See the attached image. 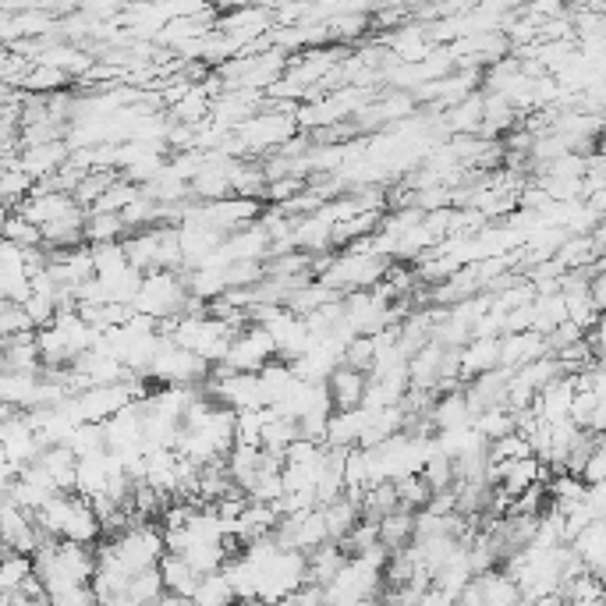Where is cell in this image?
<instances>
[{"label":"cell","mask_w":606,"mask_h":606,"mask_svg":"<svg viewBox=\"0 0 606 606\" xmlns=\"http://www.w3.org/2000/svg\"><path fill=\"white\" fill-rule=\"evenodd\" d=\"M493 369H500V337H472L461 348V380L472 383Z\"/></svg>","instance_id":"obj_4"},{"label":"cell","mask_w":606,"mask_h":606,"mask_svg":"<svg viewBox=\"0 0 606 606\" xmlns=\"http://www.w3.org/2000/svg\"><path fill=\"white\" fill-rule=\"evenodd\" d=\"M39 380H43V373H39V376H29V373H4V376H0V397H4V404L18 408V412H32V408H36Z\"/></svg>","instance_id":"obj_11"},{"label":"cell","mask_w":606,"mask_h":606,"mask_svg":"<svg viewBox=\"0 0 606 606\" xmlns=\"http://www.w3.org/2000/svg\"><path fill=\"white\" fill-rule=\"evenodd\" d=\"M433 426L436 433H451V429L472 426V412H468L465 390H454V394H440L433 404Z\"/></svg>","instance_id":"obj_10"},{"label":"cell","mask_w":606,"mask_h":606,"mask_svg":"<svg viewBox=\"0 0 606 606\" xmlns=\"http://www.w3.org/2000/svg\"><path fill=\"white\" fill-rule=\"evenodd\" d=\"M323 514H327L330 543H344V539L351 536V529H355L358 521H362V507H358V500L348 497V493H344L337 504L323 507Z\"/></svg>","instance_id":"obj_13"},{"label":"cell","mask_w":606,"mask_h":606,"mask_svg":"<svg viewBox=\"0 0 606 606\" xmlns=\"http://www.w3.org/2000/svg\"><path fill=\"white\" fill-rule=\"evenodd\" d=\"M415 532H419V514L415 511H394L380 521V543L390 553H404L415 546Z\"/></svg>","instance_id":"obj_8"},{"label":"cell","mask_w":606,"mask_h":606,"mask_svg":"<svg viewBox=\"0 0 606 606\" xmlns=\"http://www.w3.org/2000/svg\"><path fill=\"white\" fill-rule=\"evenodd\" d=\"M358 507H362V521H373V525H380L387 514L401 511V500H397V486L394 482H380V486H373V490L366 493V497L358 500Z\"/></svg>","instance_id":"obj_14"},{"label":"cell","mask_w":606,"mask_h":606,"mask_svg":"<svg viewBox=\"0 0 606 606\" xmlns=\"http://www.w3.org/2000/svg\"><path fill=\"white\" fill-rule=\"evenodd\" d=\"M291 603H295V606H330V599H327V589H319V585L305 582L302 589L291 596Z\"/></svg>","instance_id":"obj_22"},{"label":"cell","mask_w":606,"mask_h":606,"mask_svg":"<svg viewBox=\"0 0 606 606\" xmlns=\"http://www.w3.org/2000/svg\"><path fill=\"white\" fill-rule=\"evenodd\" d=\"M43 472L54 479V486L61 493H75V482H78V458L68 451V447H47V451L39 454L36 461Z\"/></svg>","instance_id":"obj_9"},{"label":"cell","mask_w":606,"mask_h":606,"mask_svg":"<svg viewBox=\"0 0 606 606\" xmlns=\"http://www.w3.org/2000/svg\"><path fill=\"white\" fill-rule=\"evenodd\" d=\"M589 344H592V351H596V358H599V355H606V316L599 319L596 330H592V334H589Z\"/></svg>","instance_id":"obj_23"},{"label":"cell","mask_w":606,"mask_h":606,"mask_svg":"<svg viewBox=\"0 0 606 606\" xmlns=\"http://www.w3.org/2000/svg\"><path fill=\"white\" fill-rule=\"evenodd\" d=\"M71 82H75V78L64 75V71L43 68V64H32L29 78L22 82V93H29V96H54V93H64Z\"/></svg>","instance_id":"obj_15"},{"label":"cell","mask_w":606,"mask_h":606,"mask_svg":"<svg viewBox=\"0 0 606 606\" xmlns=\"http://www.w3.org/2000/svg\"><path fill=\"white\" fill-rule=\"evenodd\" d=\"M596 575H599V578H603V585H606V568H603V571H596Z\"/></svg>","instance_id":"obj_25"},{"label":"cell","mask_w":606,"mask_h":606,"mask_svg":"<svg viewBox=\"0 0 606 606\" xmlns=\"http://www.w3.org/2000/svg\"><path fill=\"white\" fill-rule=\"evenodd\" d=\"M521 458H536L532 443L525 440L521 433H511V436H504V440L490 443V461H493V465H504V461H521Z\"/></svg>","instance_id":"obj_20"},{"label":"cell","mask_w":606,"mask_h":606,"mask_svg":"<svg viewBox=\"0 0 606 606\" xmlns=\"http://www.w3.org/2000/svg\"><path fill=\"white\" fill-rule=\"evenodd\" d=\"M4 373H29V376L43 373V355H39L36 334H22L4 341Z\"/></svg>","instance_id":"obj_7"},{"label":"cell","mask_w":606,"mask_h":606,"mask_svg":"<svg viewBox=\"0 0 606 606\" xmlns=\"http://www.w3.org/2000/svg\"><path fill=\"white\" fill-rule=\"evenodd\" d=\"M351 564V557L344 553V546L327 543L319 546L316 553H309V585H319V589H330V585L341 578V571Z\"/></svg>","instance_id":"obj_6"},{"label":"cell","mask_w":606,"mask_h":606,"mask_svg":"<svg viewBox=\"0 0 606 606\" xmlns=\"http://www.w3.org/2000/svg\"><path fill=\"white\" fill-rule=\"evenodd\" d=\"M224 36L238 39L241 47L249 50L252 43H259L263 36H270L277 29V11L273 8H234L227 15H220V25H217Z\"/></svg>","instance_id":"obj_2"},{"label":"cell","mask_w":606,"mask_h":606,"mask_svg":"<svg viewBox=\"0 0 606 606\" xmlns=\"http://www.w3.org/2000/svg\"><path fill=\"white\" fill-rule=\"evenodd\" d=\"M397 486V500H401L404 511H426L429 500H433V490H429V482L422 475H404V479L394 482Z\"/></svg>","instance_id":"obj_18"},{"label":"cell","mask_w":606,"mask_h":606,"mask_svg":"<svg viewBox=\"0 0 606 606\" xmlns=\"http://www.w3.org/2000/svg\"><path fill=\"white\" fill-rule=\"evenodd\" d=\"M4 241H15L18 249H47L43 227L29 224L22 213H8V220H4Z\"/></svg>","instance_id":"obj_17"},{"label":"cell","mask_w":606,"mask_h":606,"mask_svg":"<svg viewBox=\"0 0 606 606\" xmlns=\"http://www.w3.org/2000/svg\"><path fill=\"white\" fill-rule=\"evenodd\" d=\"M277 355V344H273L270 330L252 323L249 330H241L231 341V351L220 366H213V376H231V373H263Z\"/></svg>","instance_id":"obj_1"},{"label":"cell","mask_w":606,"mask_h":606,"mask_svg":"<svg viewBox=\"0 0 606 606\" xmlns=\"http://www.w3.org/2000/svg\"><path fill=\"white\" fill-rule=\"evenodd\" d=\"M592 241H596L599 249H603V252H606V213H603V217H599L596 231H592Z\"/></svg>","instance_id":"obj_24"},{"label":"cell","mask_w":606,"mask_h":606,"mask_svg":"<svg viewBox=\"0 0 606 606\" xmlns=\"http://www.w3.org/2000/svg\"><path fill=\"white\" fill-rule=\"evenodd\" d=\"M327 394L334 401L337 412H355L366 404V394H369V376L358 373V369H334V376L327 380Z\"/></svg>","instance_id":"obj_3"},{"label":"cell","mask_w":606,"mask_h":606,"mask_svg":"<svg viewBox=\"0 0 606 606\" xmlns=\"http://www.w3.org/2000/svg\"><path fill=\"white\" fill-rule=\"evenodd\" d=\"M128 224L121 213H100L93 210L86 217V245H114V241L128 238Z\"/></svg>","instance_id":"obj_12"},{"label":"cell","mask_w":606,"mask_h":606,"mask_svg":"<svg viewBox=\"0 0 606 606\" xmlns=\"http://www.w3.org/2000/svg\"><path fill=\"white\" fill-rule=\"evenodd\" d=\"M344 366L373 376V369H376V341L373 337H355V341L344 348Z\"/></svg>","instance_id":"obj_21"},{"label":"cell","mask_w":606,"mask_h":606,"mask_svg":"<svg viewBox=\"0 0 606 606\" xmlns=\"http://www.w3.org/2000/svg\"><path fill=\"white\" fill-rule=\"evenodd\" d=\"M603 316H606V309H603Z\"/></svg>","instance_id":"obj_26"},{"label":"cell","mask_w":606,"mask_h":606,"mask_svg":"<svg viewBox=\"0 0 606 606\" xmlns=\"http://www.w3.org/2000/svg\"><path fill=\"white\" fill-rule=\"evenodd\" d=\"M0 334H4V341H11V337H22V334H36V327H32V319H29V312H25V305H18V302L0 305Z\"/></svg>","instance_id":"obj_19"},{"label":"cell","mask_w":606,"mask_h":606,"mask_svg":"<svg viewBox=\"0 0 606 606\" xmlns=\"http://www.w3.org/2000/svg\"><path fill=\"white\" fill-rule=\"evenodd\" d=\"M192 606H238V592H234V585L227 582L224 571H217V575L202 578Z\"/></svg>","instance_id":"obj_16"},{"label":"cell","mask_w":606,"mask_h":606,"mask_svg":"<svg viewBox=\"0 0 606 606\" xmlns=\"http://www.w3.org/2000/svg\"><path fill=\"white\" fill-rule=\"evenodd\" d=\"M160 578H164L167 596L195 599V592H199V585L206 575H199V571H195L181 553H167V557L160 560Z\"/></svg>","instance_id":"obj_5"}]
</instances>
